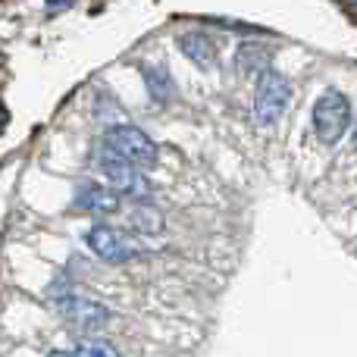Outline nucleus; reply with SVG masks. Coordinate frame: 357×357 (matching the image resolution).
Segmentation results:
<instances>
[{
    "label": "nucleus",
    "mask_w": 357,
    "mask_h": 357,
    "mask_svg": "<svg viewBox=\"0 0 357 357\" xmlns=\"http://www.w3.org/2000/svg\"><path fill=\"white\" fill-rule=\"evenodd\" d=\"M98 169H100V176L107 178V185H110L116 195L132 197V201H148L151 197L148 176H144L138 167H132L129 160H123L119 154H113L110 148L98 151Z\"/></svg>",
    "instance_id": "f257e3e1"
},
{
    "label": "nucleus",
    "mask_w": 357,
    "mask_h": 357,
    "mask_svg": "<svg viewBox=\"0 0 357 357\" xmlns=\"http://www.w3.org/2000/svg\"><path fill=\"white\" fill-rule=\"evenodd\" d=\"M351 126V100L342 91H326L314 104V132L320 138V144L333 148Z\"/></svg>",
    "instance_id": "f03ea898"
},
{
    "label": "nucleus",
    "mask_w": 357,
    "mask_h": 357,
    "mask_svg": "<svg viewBox=\"0 0 357 357\" xmlns=\"http://www.w3.org/2000/svg\"><path fill=\"white\" fill-rule=\"evenodd\" d=\"M104 148H110L138 169H151L157 163V144L135 126H110L104 135Z\"/></svg>",
    "instance_id": "7ed1b4c3"
},
{
    "label": "nucleus",
    "mask_w": 357,
    "mask_h": 357,
    "mask_svg": "<svg viewBox=\"0 0 357 357\" xmlns=\"http://www.w3.org/2000/svg\"><path fill=\"white\" fill-rule=\"evenodd\" d=\"M289 98H291V85L282 73H276V69L260 73L257 91H254V116H257V123L273 126L289 107Z\"/></svg>",
    "instance_id": "20e7f679"
},
{
    "label": "nucleus",
    "mask_w": 357,
    "mask_h": 357,
    "mask_svg": "<svg viewBox=\"0 0 357 357\" xmlns=\"http://www.w3.org/2000/svg\"><path fill=\"white\" fill-rule=\"evenodd\" d=\"M85 245L91 248L100 260H107V264H129L138 254V248L132 245L123 232H116V229H110V226H91L85 232Z\"/></svg>",
    "instance_id": "39448f33"
},
{
    "label": "nucleus",
    "mask_w": 357,
    "mask_h": 357,
    "mask_svg": "<svg viewBox=\"0 0 357 357\" xmlns=\"http://www.w3.org/2000/svg\"><path fill=\"white\" fill-rule=\"evenodd\" d=\"M56 307H60L63 320L73 323L75 329H88V333L107 326V320H110V310H107L104 304L91 301V298H82V295L60 298V301H56Z\"/></svg>",
    "instance_id": "423d86ee"
},
{
    "label": "nucleus",
    "mask_w": 357,
    "mask_h": 357,
    "mask_svg": "<svg viewBox=\"0 0 357 357\" xmlns=\"http://www.w3.org/2000/svg\"><path fill=\"white\" fill-rule=\"evenodd\" d=\"M73 204H75V210H85V213H94V216H107V213H116L119 210V195L110 185L85 182V185H79Z\"/></svg>",
    "instance_id": "0eeeda50"
},
{
    "label": "nucleus",
    "mask_w": 357,
    "mask_h": 357,
    "mask_svg": "<svg viewBox=\"0 0 357 357\" xmlns=\"http://www.w3.org/2000/svg\"><path fill=\"white\" fill-rule=\"evenodd\" d=\"M142 79H144V85H148L151 98H154L157 104H169V100H176V82H173V75H169L167 69H160V66H144V69H142Z\"/></svg>",
    "instance_id": "6e6552de"
},
{
    "label": "nucleus",
    "mask_w": 357,
    "mask_h": 357,
    "mask_svg": "<svg viewBox=\"0 0 357 357\" xmlns=\"http://www.w3.org/2000/svg\"><path fill=\"white\" fill-rule=\"evenodd\" d=\"M178 47H182V54L188 56V60H195L197 66H204V69H210L216 63L213 41H210V38H204V35H182V38H178Z\"/></svg>",
    "instance_id": "1a4fd4ad"
},
{
    "label": "nucleus",
    "mask_w": 357,
    "mask_h": 357,
    "mask_svg": "<svg viewBox=\"0 0 357 357\" xmlns=\"http://www.w3.org/2000/svg\"><path fill=\"white\" fill-rule=\"evenodd\" d=\"M132 226L144 235H160L163 226H167V220H163V213L154 207V204H138V207L132 210Z\"/></svg>",
    "instance_id": "9d476101"
},
{
    "label": "nucleus",
    "mask_w": 357,
    "mask_h": 357,
    "mask_svg": "<svg viewBox=\"0 0 357 357\" xmlns=\"http://www.w3.org/2000/svg\"><path fill=\"white\" fill-rule=\"evenodd\" d=\"M73 354L75 357H119V351L107 339H82Z\"/></svg>",
    "instance_id": "9b49d317"
},
{
    "label": "nucleus",
    "mask_w": 357,
    "mask_h": 357,
    "mask_svg": "<svg viewBox=\"0 0 357 357\" xmlns=\"http://www.w3.org/2000/svg\"><path fill=\"white\" fill-rule=\"evenodd\" d=\"M266 50L257 47V44H245V47L238 50V69L241 73H254V69H264L266 73Z\"/></svg>",
    "instance_id": "f8f14e48"
},
{
    "label": "nucleus",
    "mask_w": 357,
    "mask_h": 357,
    "mask_svg": "<svg viewBox=\"0 0 357 357\" xmlns=\"http://www.w3.org/2000/svg\"><path fill=\"white\" fill-rule=\"evenodd\" d=\"M6 123H10V113H6V107H3V100H0V135H3V129H6Z\"/></svg>",
    "instance_id": "ddd939ff"
},
{
    "label": "nucleus",
    "mask_w": 357,
    "mask_h": 357,
    "mask_svg": "<svg viewBox=\"0 0 357 357\" xmlns=\"http://www.w3.org/2000/svg\"><path fill=\"white\" fill-rule=\"evenodd\" d=\"M47 357H75V354L73 351H50Z\"/></svg>",
    "instance_id": "4468645a"
},
{
    "label": "nucleus",
    "mask_w": 357,
    "mask_h": 357,
    "mask_svg": "<svg viewBox=\"0 0 357 357\" xmlns=\"http://www.w3.org/2000/svg\"><path fill=\"white\" fill-rule=\"evenodd\" d=\"M47 3H50V6H54V3H63V0H47Z\"/></svg>",
    "instance_id": "2eb2a0df"
},
{
    "label": "nucleus",
    "mask_w": 357,
    "mask_h": 357,
    "mask_svg": "<svg viewBox=\"0 0 357 357\" xmlns=\"http://www.w3.org/2000/svg\"><path fill=\"white\" fill-rule=\"evenodd\" d=\"M345 3H351V6H357V0H345Z\"/></svg>",
    "instance_id": "dca6fc26"
},
{
    "label": "nucleus",
    "mask_w": 357,
    "mask_h": 357,
    "mask_svg": "<svg viewBox=\"0 0 357 357\" xmlns=\"http://www.w3.org/2000/svg\"><path fill=\"white\" fill-rule=\"evenodd\" d=\"M354 142H357V123H354Z\"/></svg>",
    "instance_id": "f3484780"
}]
</instances>
